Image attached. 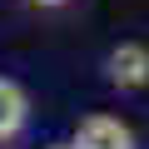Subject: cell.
Masks as SVG:
<instances>
[{"mask_svg":"<svg viewBox=\"0 0 149 149\" xmlns=\"http://www.w3.org/2000/svg\"><path fill=\"white\" fill-rule=\"evenodd\" d=\"M30 5H65V0H30Z\"/></svg>","mask_w":149,"mask_h":149,"instance_id":"4","label":"cell"},{"mask_svg":"<svg viewBox=\"0 0 149 149\" xmlns=\"http://www.w3.org/2000/svg\"><path fill=\"white\" fill-rule=\"evenodd\" d=\"M50 149H70V144H50Z\"/></svg>","mask_w":149,"mask_h":149,"instance_id":"5","label":"cell"},{"mask_svg":"<svg viewBox=\"0 0 149 149\" xmlns=\"http://www.w3.org/2000/svg\"><path fill=\"white\" fill-rule=\"evenodd\" d=\"M70 149H134V134L114 114H90V119H80Z\"/></svg>","mask_w":149,"mask_h":149,"instance_id":"2","label":"cell"},{"mask_svg":"<svg viewBox=\"0 0 149 149\" xmlns=\"http://www.w3.org/2000/svg\"><path fill=\"white\" fill-rule=\"evenodd\" d=\"M25 90L15 85V80H0V139H10V134H20V124H25Z\"/></svg>","mask_w":149,"mask_h":149,"instance_id":"3","label":"cell"},{"mask_svg":"<svg viewBox=\"0 0 149 149\" xmlns=\"http://www.w3.org/2000/svg\"><path fill=\"white\" fill-rule=\"evenodd\" d=\"M104 70H109V85H119V90H144V85H149V45H139V40L114 45L109 60H104Z\"/></svg>","mask_w":149,"mask_h":149,"instance_id":"1","label":"cell"}]
</instances>
